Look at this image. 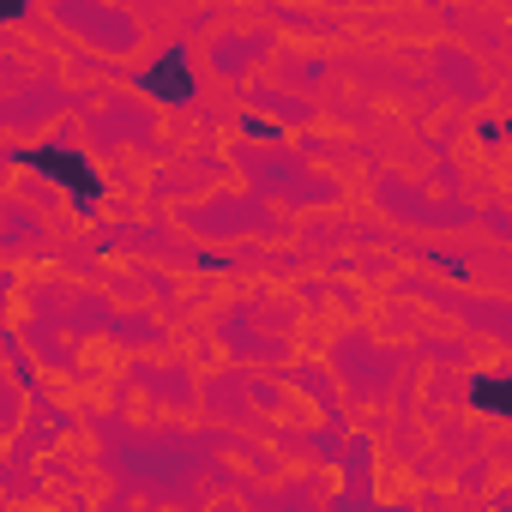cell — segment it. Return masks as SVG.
I'll list each match as a JSON object with an SVG mask.
<instances>
[{"label": "cell", "mask_w": 512, "mask_h": 512, "mask_svg": "<svg viewBox=\"0 0 512 512\" xmlns=\"http://www.w3.org/2000/svg\"><path fill=\"white\" fill-rule=\"evenodd\" d=\"M0 13H19V0H0Z\"/></svg>", "instance_id": "cell-1"}]
</instances>
